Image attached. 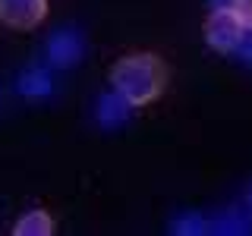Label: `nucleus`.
<instances>
[{
    "mask_svg": "<svg viewBox=\"0 0 252 236\" xmlns=\"http://www.w3.org/2000/svg\"><path fill=\"white\" fill-rule=\"evenodd\" d=\"M208 233H252V214L246 208H227L208 220Z\"/></svg>",
    "mask_w": 252,
    "mask_h": 236,
    "instance_id": "obj_8",
    "label": "nucleus"
},
{
    "mask_svg": "<svg viewBox=\"0 0 252 236\" xmlns=\"http://www.w3.org/2000/svg\"><path fill=\"white\" fill-rule=\"evenodd\" d=\"M110 88L120 91L132 107H148L167 88V63L152 51L126 54L110 66Z\"/></svg>",
    "mask_w": 252,
    "mask_h": 236,
    "instance_id": "obj_1",
    "label": "nucleus"
},
{
    "mask_svg": "<svg viewBox=\"0 0 252 236\" xmlns=\"http://www.w3.org/2000/svg\"><path fill=\"white\" fill-rule=\"evenodd\" d=\"M208 220L211 217H205V214H180L177 220L170 224V230L173 233H180V236H202V233H208Z\"/></svg>",
    "mask_w": 252,
    "mask_h": 236,
    "instance_id": "obj_9",
    "label": "nucleus"
},
{
    "mask_svg": "<svg viewBox=\"0 0 252 236\" xmlns=\"http://www.w3.org/2000/svg\"><path fill=\"white\" fill-rule=\"evenodd\" d=\"M129 110L132 104L123 98L120 91H104L98 98V104H94V120H98L101 129H120V126L129 123Z\"/></svg>",
    "mask_w": 252,
    "mask_h": 236,
    "instance_id": "obj_5",
    "label": "nucleus"
},
{
    "mask_svg": "<svg viewBox=\"0 0 252 236\" xmlns=\"http://www.w3.org/2000/svg\"><path fill=\"white\" fill-rule=\"evenodd\" d=\"M227 6H230L233 16L240 19V26L246 31H252V0H230Z\"/></svg>",
    "mask_w": 252,
    "mask_h": 236,
    "instance_id": "obj_10",
    "label": "nucleus"
},
{
    "mask_svg": "<svg viewBox=\"0 0 252 236\" xmlns=\"http://www.w3.org/2000/svg\"><path fill=\"white\" fill-rule=\"evenodd\" d=\"M16 91L26 101H44L54 94V76L47 66H29L16 76Z\"/></svg>",
    "mask_w": 252,
    "mask_h": 236,
    "instance_id": "obj_6",
    "label": "nucleus"
},
{
    "mask_svg": "<svg viewBox=\"0 0 252 236\" xmlns=\"http://www.w3.org/2000/svg\"><path fill=\"white\" fill-rule=\"evenodd\" d=\"M47 16V0H0V22L16 31L41 26Z\"/></svg>",
    "mask_w": 252,
    "mask_h": 236,
    "instance_id": "obj_4",
    "label": "nucleus"
},
{
    "mask_svg": "<svg viewBox=\"0 0 252 236\" xmlns=\"http://www.w3.org/2000/svg\"><path fill=\"white\" fill-rule=\"evenodd\" d=\"M246 29L240 26V19L233 16L230 6H211L208 19H205V44L215 54H233L240 47Z\"/></svg>",
    "mask_w": 252,
    "mask_h": 236,
    "instance_id": "obj_2",
    "label": "nucleus"
},
{
    "mask_svg": "<svg viewBox=\"0 0 252 236\" xmlns=\"http://www.w3.org/2000/svg\"><path fill=\"white\" fill-rule=\"evenodd\" d=\"M243 208H246L249 214H252V183L246 186V195H243Z\"/></svg>",
    "mask_w": 252,
    "mask_h": 236,
    "instance_id": "obj_12",
    "label": "nucleus"
},
{
    "mask_svg": "<svg viewBox=\"0 0 252 236\" xmlns=\"http://www.w3.org/2000/svg\"><path fill=\"white\" fill-rule=\"evenodd\" d=\"M54 230H57V220H54V214L44 211V208L22 211L19 220L13 224V236H51Z\"/></svg>",
    "mask_w": 252,
    "mask_h": 236,
    "instance_id": "obj_7",
    "label": "nucleus"
},
{
    "mask_svg": "<svg viewBox=\"0 0 252 236\" xmlns=\"http://www.w3.org/2000/svg\"><path fill=\"white\" fill-rule=\"evenodd\" d=\"M208 3H211V6H227L230 0H208Z\"/></svg>",
    "mask_w": 252,
    "mask_h": 236,
    "instance_id": "obj_13",
    "label": "nucleus"
},
{
    "mask_svg": "<svg viewBox=\"0 0 252 236\" xmlns=\"http://www.w3.org/2000/svg\"><path fill=\"white\" fill-rule=\"evenodd\" d=\"M44 57H47V66H54V69L76 66L85 57V35L73 26H63L57 31H51L47 44H44Z\"/></svg>",
    "mask_w": 252,
    "mask_h": 236,
    "instance_id": "obj_3",
    "label": "nucleus"
},
{
    "mask_svg": "<svg viewBox=\"0 0 252 236\" xmlns=\"http://www.w3.org/2000/svg\"><path fill=\"white\" fill-rule=\"evenodd\" d=\"M233 57L240 60L246 69H252V31H246V35H243V41H240V47L233 51Z\"/></svg>",
    "mask_w": 252,
    "mask_h": 236,
    "instance_id": "obj_11",
    "label": "nucleus"
}]
</instances>
